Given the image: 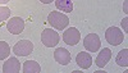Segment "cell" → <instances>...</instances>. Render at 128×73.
I'll use <instances>...</instances> for the list:
<instances>
[{
    "instance_id": "cell-7",
    "label": "cell",
    "mask_w": 128,
    "mask_h": 73,
    "mask_svg": "<svg viewBox=\"0 0 128 73\" xmlns=\"http://www.w3.org/2000/svg\"><path fill=\"white\" fill-rule=\"evenodd\" d=\"M6 30L13 35H19L24 30V20L20 17H13L6 22Z\"/></svg>"
},
{
    "instance_id": "cell-14",
    "label": "cell",
    "mask_w": 128,
    "mask_h": 73,
    "mask_svg": "<svg viewBox=\"0 0 128 73\" xmlns=\"http://www.w3.org/2000/svg\"><path fill=\"white\" fill-rule=\"evenodd\" d=\"M115 62L119 67H127L128 66V50L127 49L120 50L115 58Z\"/></svg>"
},
{
    "instance_id": "cell-1",
    "label": "cell",
    "mask_w": 128,
    "mask_h": 73,
    "mask_svg": "<svg viewBox=\"0 0 128 73\" xmlns=\"http://www.w3.org/2000/svg\"><path fill=\"white\" fill-rule=\"evenodd\" d=\"M48 23L56 30H64L69 24V18L62 12H51L48 16Z\"/></svg>"
},
{
    "instance_id": "cell-13",
    "label": "cell",
    "mask_w": 128,
    "mask_h": 73,
    "mask_svg": "<svg viewBox=\"0 0 128 73\" xmlns=\"http://www.w3.org/2000/svg\"><path fill=\"white\" fill-rule=\"evenodd\" d=\"M55 6H56V9L62 10V12H66V13L73 12L72 0H55Z\"/></svg>"
},
{
    "instance_id": "cell-3",
    "label": "cell",
    "mask_w": 128,
    "mask_h": 73,
    "mask_svg": "<svg viewBox=\"0 0 128 73\" xmlns=\"http://www.w3.org/2000/svg\"><path fill=\"white\" fill-rule=\"evenodd\" d=\"M60 40V36L56 31L51 30V28H45L41 34V41L46 48H52L55 46Z\"/></svg>"
},
{
    "instance_id": "cell-6",
    "label": "cell",
    "mask_w": 128,
    "mask_h": 73,
    "mask_svg": "<svg viewBox=\"0 0 128 73\" xmlns=\"http://www.w3.org/2000/svg\"><path fill=\"white\" fill-rule=\"evenodd\" d=\"M80 40H81V34H80V31L76 27H70V28L64 31V34H63V41L67 45L74 46V45H77L80 42Z\"/></svg>"
},
{
    "instance_id": "cell-2",
    "label": "cell",
    "mask_w": 128,
    "mask_h": 73,
    "mask_svg": "<svg viewBox=\"0 0 128 73\" xmlns=\"http://www.w3.org/2000/svg\"><path fill=\"white\" fill-rule=\"evenodd\" d=\"M105 38H106V41H108L110 45L118 46V45H120V44L123 42L124 35H123V32H122V31H120L118 27L113 26V27H109L108 30H106V32H105Z\"/></svg>"
},
{
    "instance_id": "cell-16",
    "label": "cell",
    "mask_w": 128,
    "mask_h": 73,
    "mask_svg": "<svg viewBox=\"0 0 128 73\" xmlns=\"http://www.w3.org/2000/svg\"><path fill=\"white\" fill-rule=\"evenodd\" d=\"M10 17V9L6 6H0V22L6 20Z\"/></svg>"
},
{
    "instance_id": "cell-15",
    "label": "cell",
    "mask_w": 128,
    "mask_h": 73,
    "mask_svg": "<svg viewBox=\"0 0 128 73\" xmlns=\"http://www.w3.org/2000/svg\"><path fill=\"white\" fill-rule=\"evenodd\" d=\"M10 54V46L5 41H0V60L6 59Z\"/></svg>"
},
{
    "instance_id": "cell-8",
    "label": "cell",
    "mask_w": 128,
    "mask_h": 73,
    "mask_svg": "<svg viewBox=\"0 0 128 73\" xmlns=\"http://www.w3.org/2000/svg\"><path fill=\"white\" fill-rule=\"evenodd\" d=\"M54 58H55V60L58 62V63L62 64V66L69 64L70 63V59H72L70 53H69L67 49H63V48H58L54 51Z\"/></svg>"
},
{
    "instance_id": "cell-12",
    "label": "cell",
    "mask_w": 128,
    "mask_h": 73,
    "mask_svg": "<svg viewBox=\"0 0 128 73\" xmlns=\"http://www.w3.org/2000/svg\"><path fill=\"white\" fill-rule=\"evenodd\" d=\"M41 72V66L35 60H26L23 63V73H38Z\"/></svg>"
},
{
    "instance_id": "cell-19",
    "label": "cell",
    "mask_w": 128,
    "mask_h": 73,
    "mask_svg": "<svg viewBox=\"0 0 128 73\" xmlns=\"http://www.w3.org/2000/svg\"><path fill=\"white\" fill-rule=\"evenodd\" d=\"M10 0H0V5H3V4H6V3H9Z\"/></svg>"
},
{
    "instance_id": "cell-9",
    "label": "cell",
    "mask_w": 128,
    "mask_h": 73,
    "mask_svg": "<svg viewBox=\"0 0 128 73\" xmlns=\"http://www.w3.org/2000/svg\"><path fill=\"white\" fill-rule=\"evenodd\" d=\"M76 63L82 69H88L92 64V56L90 55V53L81 51V53H78L77 56H76Z\"/></svg>"
},
{
    "instance_id": "cell-5",
    "label": "cell",
    "mask_w": 128,
    "mask_h": 73,
    "mask_svg": "<svg viewBox=\"0 0 128 73\" xmlns=\"http://www.w3.org/2000/svg\"><path fill=\"white\" fill-rule=\"evenodd\" d=\"M83 46L86 48L90 53H96V51H99V49L101 46L100 37L96 34H88L83 38Z\"/></svg>"
},
{
    "instance_id": "cell-10",
    "label": "cell",
    "mask_w": 128,
    "mask_h": 73,
    "mask_svg": "<svg viewBox=\"0 0 128 73\" xmlns=\"http://www.w3.org/2000/svg\"><path fill=\"white\" fill-rule=\"evenodd\" d=\"M110 58H112V50L108 49V48H104L99 53L98 58H96V60H95V63H96V66H98L99 68H104L106 64L109 63Z\"/></svg>"
},
{
    "instance_id": "cell-11",
    "label": "cell",
    "mask_w": 128,
    "mask_h": 73,
    "mask_svg": "<svg viewBox=\"0 0 128 73\" xmlns=\"http://www.w3.org/2000/svg\"><path fill=\"white\" fill-rule=\"evenodd\" d=\"M19 70H20V63L17 58H9L3 66L4 73H18Z\"/></svg>"
},
{
    "instance_id": "cell-17",
    "label": "cell",
    "mask_w": 128,
    "mask_h": 73,
    "mask_svg": "<svg viewBox=\"0 0 128 73\" xmlns=\"http://www.w3.org/2000/svg\"><path fill=\"white\" fill-rule=\"evenodd\" d=\"M122 26H123L124 31H126V32H127V31H128V18H127V17L122 19Z\"/></svg>"
},
{
    "instance_id": "cell-20",
    "label": "cell",
    "mask_w": 128,
    "mask_h": 73,
    "mask_svg": "<svg viewBox=\"0 0 128 73\" xmlns=\"http://www.w3.org/2000/svg\"><path fill=\"white\" fill-rule=\"evenodd\" d=\"M127 2H128V0L124 2V13H128V10H127Z\"/></svg>"
},
{
    "instance_id": "cell-4",
    "label": "cell",
    "mask_w": 128,
    "mask_h": 73,
    "mask_svg": "<svg viewBox=\"0 0 128 73\" xmlns=\"http://www.w3.org/2000/svg\"><path fill=\"white\" fill-rule=\"evenodd\" d=\"M34 51V44L30 40H20L13 46V53L18 56H27Z\"/></svg>"
},
{
    "instance_id": "cell-18",
    "label": "cell",
    "mask_w": 128,
    "mask_h": 73,
    "mask_svg": "<svg viewBox=\"0 0 128 73\" xmlns=\"http://www.w3.org/2000/svg\"><path fill=\"white\" fill-rule=\"evenodd\" d=\"M42 4H50L51 2H54V0H40Z\"/></svg>"
}]
</instances>
